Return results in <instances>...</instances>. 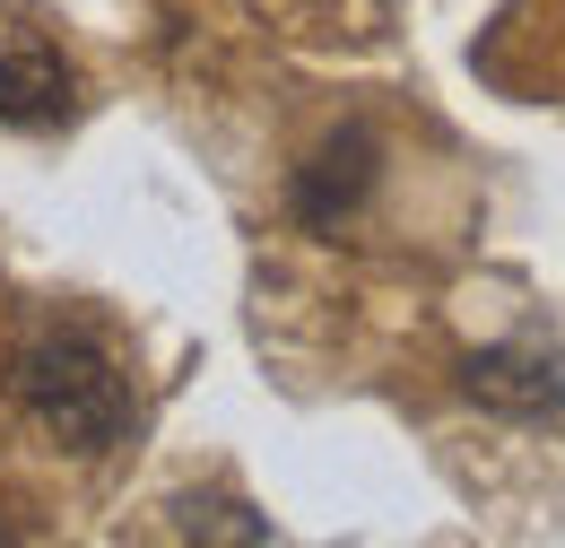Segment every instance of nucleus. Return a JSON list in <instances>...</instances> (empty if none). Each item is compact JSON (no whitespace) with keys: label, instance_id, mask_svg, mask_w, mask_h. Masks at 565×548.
Masks as SVG:
<instances>
[{"label":"nucleus","instance_id":"obj_1","mask_svg":"<svg viewBox=\"0 0 565 548\" xmlns=\"http://www.w3.org/2000/svg\"><path fill=\"white\" fill-rule=\"evenodd\" d=\"M9 383H18V401L35 410V426L62 435L71 453H105V444H122V426H131V375H122V357L96 340L87 323L35 331V340L18 348Z\"/></svg>","mask_w":565,"mask_h":548},{"label":"nucleus","instance_id":"obj_2","mask_svg":"<svg viewBox=\"0 0 565 548\" xmlns=\"http://www.w3.org/2000/svg\"><path fill=\"white\" fill-rule=\"evenodd\" d=\"M71 105H78V78L53 44H35V35L0 44V123L9 131H53V123H71Z\"/></svg>","mask_w":565,"mask_h":548},{"label":"nucleus","instance_id":"obj_3","mask_svg":"<svg viewBox=\"0 0 565 548\" xmlns=\"http://www.w3.org/2000/svg\"><path fill=\"white\" fill-rule=\"evenodd\" d=\"M374 157H383V148H374L365 123L331 131L322 148H313V166L296 175V218H305V226H340V218L374 192Z\"/></svg>","mask_w":565,"mask_h":548},{"label":"nucleus","instance_id":"obj_4","mask_svg":"<svg viewBox=\"0 0 565 548\" xmlns=\"http://www.w3.org/2000/svg\"><path fill=\"white\" fill-rule=\"evenodd\" d=\"M461 392L470 401H488V410H565V357L548 348H479L470 366H461Z\"/></svg>","mask_w":565,"mask_h":548},{"label":"nucleus","instance_id":"obj_5","mask_svg":"<svg viewBox=\"0 0 565 548\" xmlns=\"http://www.w3.org/2000/svg\"><path fill=\"white\" fill-rule=\"evenodd\" d=\"M0 540H9V523H0Z\"/></svg>","mask_w":565,"mask_h":548}]
</instances>
